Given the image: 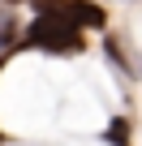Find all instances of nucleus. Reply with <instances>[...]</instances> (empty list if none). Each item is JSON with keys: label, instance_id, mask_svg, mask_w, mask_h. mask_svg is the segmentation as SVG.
I'll return each instance as SVG.
<instances>
[{"label": "nucleus", "instance_id": "1", "mask_svg": "<svg viewBox=\"0 0 142 146\" xmlns=\"http://www.w3.org/2000/svg\"><path fill=\"white\" fill-rule=\"evenodd\" d=\"M26 43L43 47V52H56V56H73V52H82V26L65 9H47L26 26Z\"/></svg>", "mask_w": 142, "mask_h": 146}, {"label": "nucleus", "instance_id": "2", "mask_svg": "<svg viewBox=\"0 0 142 146\" xmlns=\"http://www.w3.org/2000/svg\"><path fill=\"white\" fill-rule=\"evenodd\" d=\"M60 9H65L69 17H73V22H78L82 30H91V26L99 30V26L108 22V17H103V9H99V5H91V0H65Z\"/></svg>", "mask_w": 142, "mask_h": 146}, {"label": "nucleus", "instance_id": "3", "mask_svg": "<svg viewBox=\"0 0 142 146\" xmlns=\"http://www.w3.org/2000/svg\"><path fill=\"white\" fill-rule=\"evenodd\" d=\"M17 39H22V22H17V17H13V9L5 5V9H0V52L17 47Z\"/></svg>", "mask_w": 142, "mask_h": 146}, {"label": "nucleus", "instance_id": "4", "mask_svg": "<svg viewBox=\"0 0 142 146\" xmlns=\"http://www.w3.org/2000/svg\"><path fill=\"white\" fill-rule=\"evenodd\" d=\"M103 142H108V146H129V125H125V120L116 116V120H112V125L103 129Z\"/></svg>", "mask_w": 142, "mask_h": 146}, {"label": "nucleus", "instance_id": "5", "mask_svg": "<svg viewBox=\"0 0 142 146\" xmlns=\"http://www.w3.org/2000/svg\"><path fill=\"white\" fill-rule=\"evenodd\" d=\"M5 5H9V9H13V5H22V0H5Z\"/></svg>", "mask_w": 142, "mask_h": 146}]
</instances>
